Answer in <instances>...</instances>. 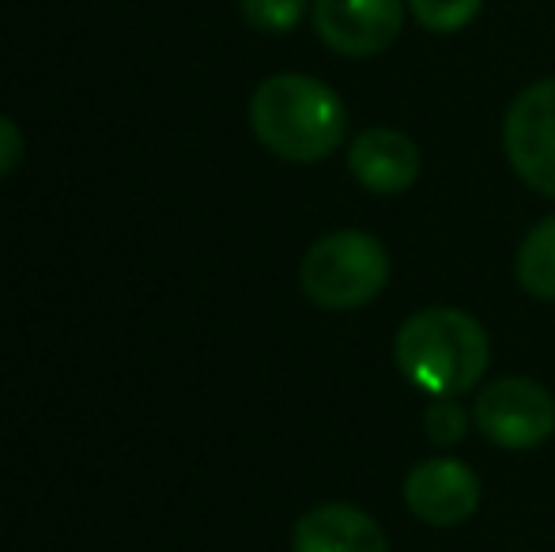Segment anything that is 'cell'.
Returning <instances> with one entry per match:
<instances>
[{
  "instance_id": "cell-1",
  "label": "cell",
  "mask_w": 555,
  "mask_h": 552,
  "mask_svg": "<svg viewBox=\"0 0 555 552\" xmlns=\"http://www.w3.org/2000/svg\"><path fill=\"white\" fill-rule=\"evenodd\" d=\"M249 129L257 144L284 163H322L348 137V111L325 80L307 73H276L249 99Z\"/></svg>"
},
{
  "instance_id": "cell-2",
  "label": "cell",
  "mask_w": 555,
  "mask_h": 552,
  "mask_svg": "<svg viewBox=\"0 0 555 552\" xmlns=\"http://www.w3.org/2000/svg\"><path fill=\"white\" fill-rule=\"evenodd\" d=\"M393 360L416 390L431 398H461L488 375L491 337L468 310L424 307L397 330Z\"/></svg>"
},
{
  "instance_id": "cell-3",
  "label": "cell",
  "mask_w": 555,
  "mask_h": 552,
  "mask_svg": "<svg viewBox=\"0 0 555 552\" xmlns=\"http://www.w3.org/2000/svg\"><path fill=\"white\" fill-rule=\"evenodd\" d=\"M389 251L366 231L344 228L322 235L299 266L307 299L322 310H359L378 299L389 284Z\"/></svg>"
},
{
  "instance_id": "cell-4",
  "label": "cell",
  "mask_w": 555,
  "mask_h": 552,
  "mask_svg": "<svg viewBox=\"0 0 555 552\" xmlns=\"http://www.w3.org/2000/svg\"><path fill=\"white\" fill-rule=\"evenodd\" d=\"M473 424L503 450H533L555 432V398L529 375L491 378L473 406Z\"/></svg>"
},
{
  "instance_id": "cell-5",
  "label": "cell",
  "mask_w": 555,
  "mask_h": 552,
  "mask_svg": "<svg viewBox=\"0 0 555 552\" xmlns=\"http://www.w3.org/2000/svg\"><path fill=\"white\" fill-rule=\"evenodd\" d=\"M503 152L529 190L555 201V76L521 88L506 106Z\"/></svg>"
},
{
  "instance_id": "cell-6",
  "label": "cell",
  "mask_w": 555,
  "mask_h": 552,
  "mask_svg": "<svg viewBox=\"0 0 555 552\" xmlns=\"http://www.w3.org/2000/svg\"><path fill=\"white\" fill-rule=\"evenodd\" d=\"M409 0H314L310 20L333 53L351 61L378 57L401 38Z\"/></svg>"
},
{
  "instance_id": "cell-7",
  "label": "cell",
  "mask_w": 555,
  "mask_h": 552,
  "mask_svg": "<svg viewBox=\"0 0 555 552\" xmlns=\"http://www.w3.org/2000/svg\"><path fill=\"white\" fill-rule=\"evenodd\" d=\"M480 477L461 458H424L404 477V503L427 526H461L480 511Z\"/></svg>"
},
{
  "instance_id": "cell-8",
  "label": "cell",
  "mask_w": 555,
  "mask_h": 552,
  "mask_svg": "<svg viewBox=\"0 0 555 552\" xmlns=\"http://www.w3.org/2000/svg\"><path fill=\"white\" fill-rule=\"evenodd\" d=\"M348 170L366 193L397 197V193H409L420 182L424 155H420L416 140L409 133L389 126H374L363 129L348 144Z\"/></svg>"
},
{
  "instance_id": "cell-9",
  "label": "cell",
  "mask_w": 555,
  "mask_h": 552,
  "mask_svg": "<svg viewBox=\"0 0 555 552\" xmlns=\"http://www.w3.org/2000/svg\"><path fill=\"white\" fill-rule=\"evenodd\" d=\"M292 552H389V538L356 503H318L295 523Z\"/></svg>"
},
{
  "instance_id": "cell-10",
  "label": "cell",
  "mask_w": 555,
  "mask_h": 552,
  "mask_svg": "<svg viewBox=\"0 0 555 552\" xmlns=\"http://www.w3.org/2000/svg\"><path fill=\"white\" fill-rule=\"evenodd\" d=\"M514 277H518L521 292H529L533 299L555 303V213L537 220L521 239Z\"/></svg>"
},
{
  "instance_id": "cell-11",
  "label": "cell",
  "mask_w": 555,
  "mask_h": 552,
  "mask_svg": "<svg viewBox=\"0 0 555 552\" xmlns=\"http://www.w3.org/2000/svg\"><path fill=\"white\" fill-rule=\"evenodd\" d=\"M483 12V0H409V15L431 35H457Z\"/></svg>"
},
{
  "instance_id": "cell-12",
  "label": "cell",
  "mask_w": 555,
  "mask_h": 552,
  "mask_svg": "<svg viewBox=\"0 0 555 552\" xmlns=\"http://www.w3.org/2000/svg\"><path fill=\"white\" fill-rule=\"evenodd\" d=\"M314 0H238L242 20L264 35H287L302 23Z\"/></svg>"
},
{
  "instance_id": "cell-13",
  "label": "cell",
  "mask_w": 555,
  "mask_h": 552,
  "mask_svg": "<svg viewBox=\"0 0 555 552\" xmlns=\"http://www.w3.org/2000/svg\"><path fill=\"white\" fill-rule=\"evenodd\" d=\"M468 424H473V413L461 406L457 398H431V406L424 409V432L435 447L453 450L465 442Z\"/></svg>"
},
{
  "instance_id": "cell-14",
  "label": "cell",
  "mask_w": 555,
  "mask_h": 552,
  "mask_svg": "<svg viewBox=\"0 0 555 552\" xmlns=\"http://www.w3.org/2000/svg\"><path fill=\"white\" fill-rule=\"evenodd\" d=\"M23 152H27V144H23L20 126H15L12 118H4V114H0V178L12 175V170L20 167Z\"/></svg>"
}]
</instances>
